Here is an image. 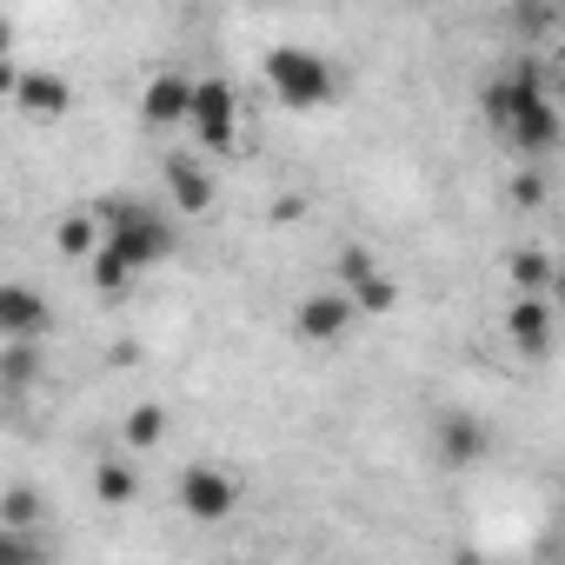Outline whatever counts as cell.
I'll return each mask as SVG.
<instances>
[{"mask_svg": "<svg viewBox=\"0 0 565 565\" xmlns=\"http://www.w3.org/2000/svg\"><path fill=\"white\" fill-rule=\"evenodd\" d=\"M100 246H114L134 273H147V266H160L173 253V226L147 200H107L100 206Z\"/></svg>", "mask_w": 565, "mask_h": 565, "instance_id": "cell-1", "label": "cell"}, {"mask_svg": "<svg viewBox=\"0 0 565 565\" xmlns=\"http://www.w3.org/2000/svg\"><path fill=\"white\" fill-rule=\"evenodd\" d=\"M180 127L193 134L200 153H233V147H239V100H233V87H226L220 74L193 81V94H186V120H180Z\"/></svg>", "mask_w": 565, "mask_h": 565, "instance_id": "cell-2", "label": "cell"}, {"mask_svg": "<svg viewBox=\"0 0 565 565\" xmlns=\"http://www.w3.org/2000/svg\"><path fill=\"white\" fill-rule=\"evenodd\" d=\"M259 74H266V87L287 100V107H327V100H333V87H340V81H333V67H327L313 47H273Z\"/></svg>", "mask_w": 565, "mask_h": 565, "instance_id": "cell-3", "label": "cell"}, {"mask_svg": "<svg viewBox=\"0 0 565 565\" xmlns=\"http://www.w3.org/2000/svg\"><path fill=\"white\" fill-rule=\"evenodd\" d=\"M353 300H347V287H320V294H307L300 307H294V340H307V347H333V340H347L353 333Z\"/></svg>", "mask_w": 565, "mask_h": 565, "instance_id": "cell-4", "label": "cell"}, {"mask_svg": "<svg viewBox=\"0 0 565 565\" xmlns=\"http://www.w3.org/2000/svg\"><path fill=\"white\" fill-rule=\"evenodd\" d=\"M233 505H239V479L233 472H220V466H186L180 472V512H193L200 525L233 519Z\"/></svg>", "mask_w": 565, "mask_h": 565, "instance_id": "cell-5", "label": "cell"}, {"mask_svg": "<svg viewBox=\"0 0 565 565\" xmlns=\"http://www.w3.org/2000/svg\"><path fill=\"white\" fill-rule=\"evenodd\" d=\"M47 327H54L47 294L28 279H0V340H47Z\"/></svg>", "mask_w": 565, "mask_h": 565, "instance_id": "cell-6", "label": "cell"}, {"mask_svg": "<svg viewBox=\"0 0 565 565\" xmlns=\"http://www.w3.org/2000/svg\"><path fill=\"white\" fill-rule=\"evenodd\" d=\"M532 100H545V67L539 61H519V67H505V74H492L486 81V120L492 127H505L519 107H532Z\"/></svg>", "mask_w": 565, "mask_h": 565, "instance_id": "cell-7", "label": "cell"}, {"mask_svg": "<svg viewBox=\"0 0 565 565\" xmlns=\"http://www.w3.org/2000/svg\"><path fill=\"white\" fill-rule=\"evenodd\" d=\"M499 134H505V147H512V153H525V160H545V153H552V147L565 140V127H558V107H552V94H545V100H532V107H519V114H512V120H505Z\"/></svg>", "mask_w": 565, "mask_h": 565, "instance_id": "cell-8", "label": "cell"}, {"mask_svg": "<svg viewBox=\"0 0 565 565\" xmlns=\"http://www.w3.org/2000/svg\"><path fill=\"white\" fill-rule=\"evenodd\" d=\"M486 419L479 413H446L439 426H433V459L439 466H452V472H466V466H479L486 459Z\"/></svg>", "mask_w": 565, "mask_h": 565, "instance_id": "cell-9", "label": "cell"}, {"mask_svg": "<svg viewBox=\"0 0 565 565\" xmlns=\"http://www.w3.org/2000/svg\"><path fill=\"white\" fill-rule=\"evenodd\" d=\"M28 120H61L67 107H74V87L54 74V67H28V74H14V94H8Z\"/></svg>", "mask_w": 565, "mask_h": 565, "instance_id": "cell-10", "label": "cell"}, {"mask_svg": "<svg viewBox=\"0 0 565 565\" xmlns=\"http://www.w3.org/2000/svg\"><path fill=\"white\" fill-rule=\"evenodd\" d=\"M160 180H167V193H173V206L180 213H206L213 206V173H206V160L193 153V147H180V153H167V167H160Z\"/></svg>", "mask_w": 565, "mask_h": 565, "instance_id": "cell-11", "label": "cell"}, {"mask_svg": "<svg viewBox=\"0 0 565 565\" xmlns=\"http://www.w3.org/2000/svg\"><path fill=\"white\" fill-rule=\"evenodd\" d=\"M505 340H512L525 360H545V353H552V307H545V294H512V307H505Z\"/></svg>", "mask_w": 565, "mask_h": 565, "instance_id": "cell-12", "label": "cell"}, {"mask_svg": "<svg viewBox=\"0 0 565 565\" xmlns=\"http://www.w3.org/2000/svg\"><path fill=\"white\" fill-rule=\"evenodd\" d=\"M186 94H193L186 74H153L147 94H140V127H153V134L180 127V120H186Z\"/></svg>", "mask_w": 565, "mask_h": 565, "instance_id": "cell-13", "label": "cell"}, {"mask_svg": "<svg viewBox=\"0 0 565 565\" xmlns=\"http://www.w3.org/2000/svg\"><path fill=\"white\" fill-rule=\"evenodd\" d=\"M34 380H41V340H0V386L34 393Z\"/></svg>", "mask_w": 565, "mask_h": 565, "instance_id": "cell-14", "label": "cell"}, {"mask_svg": "<svg viewBox=\"0 0 565 565\" xmlns=\"http://www.w3.org/2000/svg\"><path fill=\"white\" fill-rule=\"evenodd\" d=\"M81 266H87V287H94V294H107V300H120V294L134 287V279H140V273H134V266H127L114 246H94Z\"/></svg>", "mask_w": 565, "mask_h": 565, "instance_id": "cell-15", "label": "cell"}, {"mask_svg": "<svg viewBox=\"0 0 565 565\" xmlns=\"http://www.w3.org/2000/svg\"><path fill=\"white\" fill-rule=\"evenodd\" d=\"M94 499L100 505H134L140 499V472H134V459H100V472H94Z\"/></svg>", "mask_w": 565, "mask_h": 565, "instance_id": "cell-16", "label": "cell"}, {"mask_svg": "<svg viewBox=\"0 0 565 565\" xmlns=\"http://www.w3.org/2000/svg\"><path fill=\"white\" fill-rule=\"evenodd\" d=\"M347 300H353V313H393L399 307V279L373 266V273H360L353 287H347Z\"/></svg>", "mask_w": 565, "mask_h": 565, "instance_id": "cell-17", "label": "cell"}, {"mask_svg": "<svg viewBox=\"0 0 565 565\" xmlns=\"http://www.w3.org/2000/svg\"><path fill=\"white\" fill-rule=\"evenodd\" d=\"M54 246H61V259H87L94 246H100V213H67L61 226H54Z\"/></svg>", "mask_w": 565, "mask_h": 565, "instance_id": "cell-18", "label": "cell"}, {"mask_svg": "<svg viewBox=\"0 0 565 565\" xmlns=\"http://www.w3.org/2000/svg\"><path fill=\"white\" fill-rule=\"evenodd\" d=\"M167 439V406H134L127 419H120V446L127 452H153Z\"/></svg>", "mask_w": 565, "mask_h": 565, "instance_id": "cell-19", "label": "cell"}, {"mask_svg": "<svg viewBox=\"0 0 565 565\" xmlns=\"http://www.w3.org/2000/svg\"><path fill=\"white\" fill-rule=\"evenodd\" d=\"M47 519V492L41 486H8V492H0V525H41Z\"/></svg>", "mask_w": 565, "mask_h": 565, "instance_id": "cell-20", "label": "cell"}, {"mask_svg": "<svg viewBox=\"0 0 565 565\" xmlns=\"http://www.w3.org/2000/svg\"><path fill=\"white\" fill-rule=\"evenodd\" d=\"M47 558V539L34 525H0V565H41Z\"/></svg>", "mask_w": 565, "mask_h": 565, "instance_id": "cell-21", "label": "cell"}, {"mask_svg": "<svg viewBox=\"0 0 565 565\" xmlns=\"http://www.w3.org/2000/svg\"><path fill=\"white\" fill-rule=\"evenodd\" d=\"M512 287H519V294H545V287H552V259H545L539 246H519V253H512Z\"/></svg>", "mask_w": 565, "mask_h": 565, "instance_id": "cell-22", "label": "cell"}, {"mask_svg": "<svg viewBox=\"0 0 565 565\" xmlns=\"http://www.w3.org/2000/svg\"><path fill=\"white\" fill-rule=\"evenodd\" d=\"M333 266H340V287H353L360 273H373V253H366V246H340V259H333Z\"/></svg>", "mask_w": 565, "mask_h": 565, "instance_id": "cell-23", "label": "cell"}, {"mask_svg": "<svg viewBox=\"0 0 565 565\" xmlns=\"http://www.w3.org/2000/svg\"><path fill=\"white\" fill-rule=\"evenodd\" d=\"M512 206H545V173H519L512 180Z\"/></svg>", "mask_w": 565, "mask_h": 565, "instance_id": "cell-24", "label": "cell"}, {"mask_svg": "<svg viewBox=\"0 0 565 565\" xmlns=\"http://www.w3.org/2000/svg\"><path fill=\"white\" fill-rule=\"evenodd\" d=\"M8 94H14V61L0 54V100H8Z\"/></svg>", "mask_w": 565, "mask_h": 565, "instance_id": "cell-25", "label": "cell"}, {"mask_svg": "<svg viewBox=\"0 0 565 565\" xmlns=\"http://www.w3.org/2000/svg\"><path fill=\"white\" fill-rule=\"evenodd\" d=\"M8 47H14V28H8V21H0V54H8Z\"/></svg>", "mask_w": 565, "mask_h": 565, "instance_id": "cell-26", "label": "cell"}, {"mask_svg": "<svg viewBox=\"0 0 565 565\" xmlns=\"http://www.w3.org/2000/svg\"><path fill=\"white\" fill-rule=\"evenodd\" d=\"M0 220H8V206H0Z\"/></svg>", "mask_w": 565, "mask_h": 565, "instance_id": "cell-27", "label": "cell"}]
</instances>
